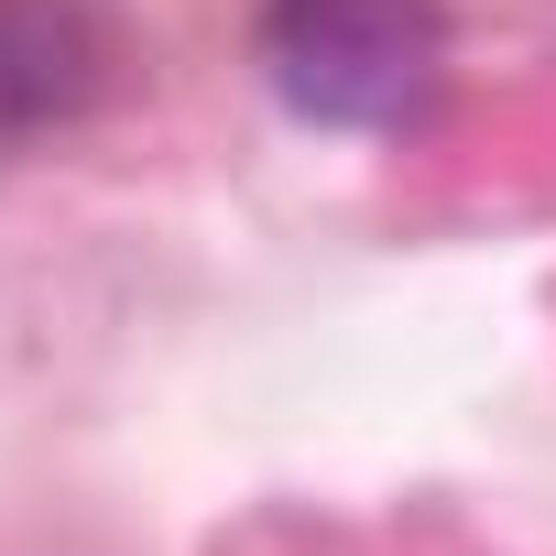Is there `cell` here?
Segmentation results:
<instances>
[{
  "label": "cell",
  "mask_w": 556,
  "mask_h": 556,
  "mask_svg": "<svg viewBox=\"0 0 556 556\" xmlns=\"http://www.w3.org/2000/svg\"><path fill=\"white\" fill-rule=\"evenodd\" d=\"M437 0H273L262 66L273 99L317 131H404L437 99Z\"/></svg>",
  "instance_id": "6da1fadb"
},
{
  "label": "cell",
  "mask_w": 556,
  "mask_h": 556,
  "mask_svg": "<svg viewBox=\"0 0 556 556\" xmlns=\"http://www.w3.org/2000/svg\"><path fill=\"white\" fill-rule=\"evenodd\" d=\"M110 88L99 0H0V142H34Z\"/></svg>",
  "instance_id": "7a4b0ae2"
}]
</instances>
